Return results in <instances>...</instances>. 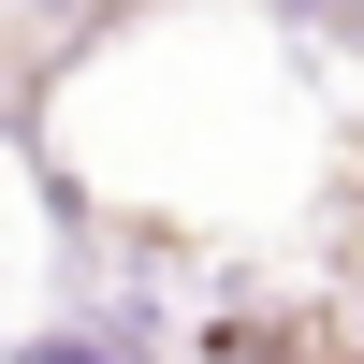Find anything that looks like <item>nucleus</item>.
<instances>
[{
  "instance_id": "f257e3e1",
  "label": "nucleus",
  "mask_w": 364,
  "mask_h": 364,
  "mask_svg": "<svg viewBox=\"0 0 364 364\" xmlns=\"http://www.w3.org/2000/svg\"><path fill=\"white\" fill-rule=\"evenodd\" d=\"M29 364H117V350H73V336H58V350H29Z\"/></svg>"
}]
</instances>
